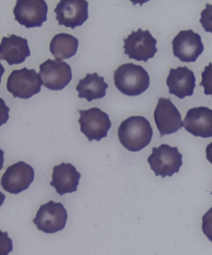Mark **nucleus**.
Listing matches in <instances>:
<instances>
[{
	"label": "nucleus",
	"mask_w": 212,
	"mask_h": 255,
	"mask_svg": "<svg viewBox=\"0 0 212 255\" xmlns=\"http://www.w3.org/2000/svg\"><path fill=\"white\" fill-rule=\"evenodd\" d=\"M206 157L208 161L212 164V142L207 146Z\"/></svg>",
	"instance_id": "obj_23"
},
{
	"label": "nucleus",
	"mask_w": 212,
	"mask_h": 255,
	"mask_svg": "<svg viewBox=\"0 0 212 255\" xmlns=\"http://www.w3.org/2000/svg\"><path fill=\"white\" fill-rule=\"evenodd\" d=\"M31 56L26 39L16 35L3 37L0 44V59L6 61L9 66L20 64Z\"/></svg>",
	"instance_id": "obj_17"
},
{
	"label": "nucleus",
	"mask_w": 212,
	"mask_h": 255,
	"mask_svg": "<svg viewBox=\"0 0 212 255\" xmlns=\"http://www.w3.org/2000/svg\"><path fill=\"white\" fill-rule=\"evenodd\" d=\"M199 21L206 32L212 33V4H206V8L201 12V18Z\"/></svg>",
	"instance_id": "obj_21"
},
{
	"label": "nucleus",
	"mask_w": 212,
	"mask_h": 255,
	"mask_svg": "<svg viewBox=\"0 0 212 255\" xmlns=\"http://www.w3.org/2000/svg\"><path fill=\"white\" fill-rule=\"evenodd\" d=\"M41 76L34 69L14 70L7 78L6 89L14 98L29 99L41 91Z\"/></svg>",
	"instance_id": "obj_3"
},
{
	"label": "nucleus",
	"mask_w": 212,
	"mask_h": 255,
	"mask_svg": "<svg viewBox=\"0 0 212 255\" xmlns=\"http://www.w3.org/2000/svg\"><path fill=\"white\" fill-rule=\"evenodd\" d=\"M81 174L77 171L76 167L71 163L62 162L53 167L52 181L50 185L54 187L60 196L77 191Z\"/></svg>",
	"instance_id": "obj_16"
},
{
	"label": "nucleus",
	"mask_w": 212,
	"mask_h": 255,
	"mask_svg": "<svg viewBox=\"0 0 212 255\" xmlns=\"http://www.w3.org/2000/svg\"><path fill=\"white\" fill-rule=\"evenodd\" d=\"M81 117L79 123L81 131L89 141H100L107 136L111 127V122L108 114L99 108H92L87 111H79Z\"/></svg>",
	"instance_id": "obj_7"
},
{
	"label": "nucleus",
	"mask_w": 212,
	"mask_h": 255,
	"mask_svg": "<svg viewBox=\"0 0 212 255\" xmlns=\"http://www.w3.org/2000/svg\"><path fill=\"white\" fill-rule=\"evenodd\" d=\"M196 79L194 72L187 67L171 69L167 78L166 84L169 92L178 98L183 99L194 94Z\"/></svg>",
	"instance_id": "obj_15"
},
{
	"label": "nucleus",
	"mask_w": 212,
	"mask_h": 255,
	"mask_svg": "<svg viewBox=\"0 0 212 255\" xmlns=\"http://www.w3.org/2000/svg\"><path fill=\"white\" fill-rule=\"evenodd\" d=\"M67 219L68 214L63 204L51 201L40 207L33 223L45 234H55L65 228Z\"/></svg>",
	"instance_id": "obj_5"
},
{
	"label": "nucleus",
	"mask_w": 212,
	"mask_h": 255,
	"mask_svg": "<svg viewBox=\"0 0 212 255\" xmlns=\"http://www.w3.org/2000/svg\"><path fill=\"white\" fill-rule=\"evenodd\" d=\"M123 41L124 53L128 55L129 59L137 61L146 62L149 59L153 58L158 52L157 40L149 30L143 31L139 28L137 31H132Z\"/></svg>",
	"instance_id": "obj_6"
},
{
	"label": "nucleus",
	"mask_w": 212,
	"mask_h": 255,
	"mask_svg": "<svg viewBox=\"0 0 212 255\" xmlns=\"http://www.w3.org/2000/svg\"><path fill=\"white\" fill-rule=\"evenodd\" d=\"M172 43L174 56L188 63L196 62L204 50L201 36L191 29L179 32Z\"/></svg>",
	"instance_id": "obj_13"
},
{
	"label": "nucleus",
	"mask_w": 212,
	"mask_h": 255,
	"mask_svg": "<svg viewBox=\"0 0 212 255\" xmlns=\"http://www.w3.org/2000/svg\"><path fill=\"white\" fill-rule=\"evenodd\" d=\"M203 231L212 243V207L203 217Z\"/></svg>",
	"instance_id": "obj_22"
},
{
	"label": "nucleus",
	"mask_w": 212,
	"mask_h": 255,
	"mask_svg": "<svg viewBox=\"0 0 212 255\" xmlns=\"http://www.w3.org/2000/svg\"><path fill=\"white\" fill-rule=\"evenodd\" d=\"M148 162L156 176L165 178L179 172L183 165V155L179 152L178 147L162 144L158 147H153Z\"/></svg>",
	"instance_id": "obj_4"
},
{
	"label": "nucleus",
	"mask_w": 212,
	"mask_h": 255,
	"mask_svg": "<svg viewBox=\"0 0 212 255\" xmlns=\"http://www.w3.org/2000/svg\"><path fill=\"white\" fill-rule=\"evenodd\" d=\"M54 12L59 26L74 29L81 26L89 18V2L84 0H62Z\"/></svg>",
	"instance_id": "obj_11"
},
{
	"label": "nucleus",
	"mask_w": 212,
	"mask_h": 255,
	"mask_svg": "<svg viewBox=\"0 0 212 255\" xmlns=\"http://www.w3.org/2000/svg\"><path fill=\"white\" fill-rule=\"evenodd\" d=\"M211 194H212V192H211Z\"/></svg>",
	"instance_id": "obj_24"
},
{
	"label": "nucleus",
	"mask_w": 212,
	"mask_h": 255,
	"mask_svg": "<svg viewBox=\"0 0 212 255\" xmlns=\"http://www.w3.org/2000/svg\"><path fill=\"white\" fill-rule=\"evenodd\" d=\"M200 86L204 88V94L206 96L212 97V63L205 67L204 71L202 72V81Z\"/></svg>",
	"instance_id": "obj_20"
},
{
	"label": "nucleus",
	"mask_w": 212,
	"mask_h": 255,
	"mask_svg": "<svg viewBox=\"0 0 212 255\" xmlns=\"http://www.w3.org/2000/svg\"><path fill=\"white\" fill-rule=\"evenodd\" d=\"M47 12L44 0H18L13 10L15 20L27 29L41 27L47 21Z\"/></svg>",
	"instance_id": "obj_9"
},
{
	"label": "nucleus",
	"mask_w": 212,
	"mask_h": 255,
	"mask_svg": "<svg viewBox=\"0 0 212 255\" xmlns=\"http://www.w3.org/2000/svg\"><path fill=\"white\" fill-rule=\"evenodd\" d=\"M118 135L119 141L126 149L131 152H138L150 143L153 130L146 118L133 116L122 122Z\"/></svg>",
	"instance_id": "obj_1"
},
{
	"label": "nucleus",
	"mask_w": 212,
	"mask_h": 255,
	"mask_svg": "<svg viewBox=\"0 0 212 255\" xmlns=\"http://www.w3.org/2000/svg\"><path fill=\"white\" fill-rule=\"evenodd\" d=\"M114 82L122 94L138 96L149 88L150 77L143 67L127 63L121 65L114 72Z\"/></svg>",
	"instance_id": "obj_2"
},
{
	"label": "nucleus",
	"mask_w": 212,
	"mask_h": 255,
	"mask_svg": "<svg viewBox=\"0 0 212 255\" xmlns=\"http://www.w3.org/2000/svg\"><path fill=\"white\" fill-rule=\"evenodd\" d=\"M161 136L175 133L184 127L180 112L169 98H160L154 113Z\"/></svg>",
	"instance_id": "obj_12"
},
{
	"label": "nucleus",
	"mask_w": 212,
	"mask_h": 255,
	"mask_svg": "<svg viewBox=\"0 0 212 255\" xmlns=\"http://www.w3.org/2000/svg\"><path fill=\"white\" fill-rule=\"evenodd\" d=\"M184 128L194 136L203 138L212 137V110L196 107L189 110L183 121Z\"/></svg>",
	"instance_id": "obj_14"
},
{
	"label": "nucleus",
	"mask_w": 212,
	"mask_h": 255,
	"mask_svg": "<svg viewBox=\"0 0 212 255\" xmlns=\"http://www.w3.org/2000/svg\"><path fill=\"white\" fill-rule=\"evenodd\" d=\"M39 69L43 86L51 91H61L72 79L71 66L60 60L47 59L40 65Z\"/></svg>",
	"instance_id": "obj_8"
},
{
	"label": "nucleus",
	"mask_w": 212,
	"mask_h": 255,
	"mask_svg": "<svg viewBox=\"0 0 212 255\" xmlns=\"http://www.w3.org/2000/svg\"><path fill=\"white\" fill-rule=\"evenodd\" d=\"M79 40L71 34L60 33L52 38L50 51L57 60L71 58L77 54Z\"/></svg>",
	"instance_id": "obj_19"
},
{
	"label": "nucleus",
	"mask_w": 212,
	"mask_h": 255,
	"mask_svg": "<svg viewBox=\"0 0 212 255\" xmlns=\"http://www.w3.org/2000/svg\"><path fill=\"white\" fill-rule=\"evenodd\" d=\"M108 87L104 77L99 76L97 73L87 74L84 79L80 80L76 91L79 92V98L86 99L91 102L94 100L104 98Z\"/></svg>",
	"instance_id": "obj_18"
},
{
	"label": "nucleus",
	"mask_w": 212,
	"mask_h": 255,
	"mask_svg": "<svg viewBox=\"0 0 212 255\" xmlns=\"http://www.w3.org/2000/svg\"><path fill=\"white\" fill-rule=\"evenodd\" d=\"M34 179V169L26 162L19 161L7 167L1 177V185L5 191L17 194L28 189Z\"/></svg>",
	"instance_id": "obj_10"
}]
</instances>
